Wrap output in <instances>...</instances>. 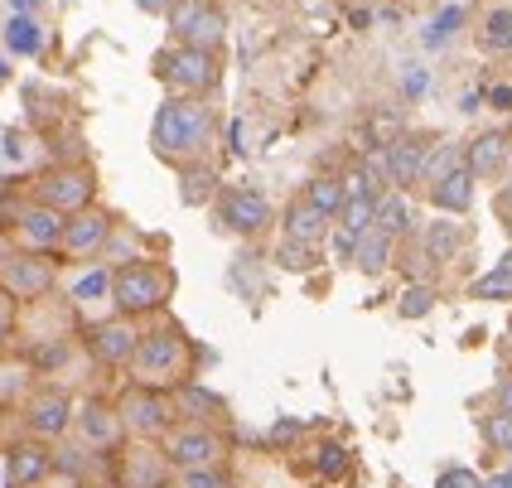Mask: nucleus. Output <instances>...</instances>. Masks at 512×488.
<instances>
[{"label":"nucleus","instance_id":"obj_1","mask_svg":"<svg viewBox=\"0 0 512 488\" xmlns=\"http://www.w3.org/2000/svg\"><path fill=\"white\" fill-rule=\"evenodd\" d=\"M213 136V112H208V102L203 97H165L160 102V112L150 121V150L160 155V160H170V165H184V160H194L203 145Z\"/></svg>","mask_w":512,"mask_h":488},{"label":"nucleus","instance_id":"obj_2","mask_svg":"<svg viewBox=\"0 0 512 488\" xmlns=\"http://www.w3.org/2000/svg\"><path fill=\"white\" fill-rule=\"evenodd\" d=\"M170 295H174V271L165 266V261L131 257V261H121V266L112 271V305L126 319L160 310Z\"/></svg>","mask_w":512,"mask_h":488},{"label":"nucleus","instance_id":"obj_3","mask_svg":"<svg viewBox=\"0 0 512 488\" xmlns=\"http://www.w3.org/2000/svg\"><path fill=\"white\" fill-rule=\"evenodd\" d=\"M155 73L174 97H208L218 87V54L194 49V44H174L165 54H155Z\"/></svg>","mask_w":512,"mask_h":488},{"label":"nucleus","instance_id":"obj_4","mask_svg":"<svg viewBox=\"0 0 512 488\" xmlns=\"http://www.w3.org/2000/svg\"><path fill=\"white\" fill-rule=\"evenodd\" d=\"M184 358H189V344L174 334V329H155V334H141L136 339V353H131V373L145 387H170L174 377L184 373Z\"/></svg>","mask_w":512,"mask_h":488},{"label":"nucleus","instance_id":"obj_5","mask_svg":"<svg viewBox=\"0 0 512 488\" xmlns=\"http://www.w3.org/2000/svg\"><path fill=\"white\" fill-rule=\"evenodd\" d=\"M34 199L58 208L63 218H73V213L92 208V199H97V174L87 170V165H54L49 174H39Z\"/></svg>","mask_w":512,"mask_h":488},{"label":"nucleus","instance_id":"obj_6","mask_svg":"<svg viewBox=\"0 0 512 488\" xmlns=\"http://www.w3.org/2000/svg\"><path fill=\"white\" fill-rule=\"evenodd\" d=\"M116 411H121L126 435H136V440H160V435L174 426V402L160 387H145V382H136V387L116 402Z\"/></svg>","mask_w":512,"mask_h":488},{"label":"nucleus","instance_id":"obj_7","mask_svg":"<svg viewBox=\"0 0 512 488\" xmlns=\"http://www.w3.org/2000/svg\"><path fill=\"white\" fill-rule=\"evenodd\" d=\"M218 223L237 237H256L276 223V208L261 189H247V184H232V189H218Z\"/></svg>","mask_w":512,"mask_h":488},{"label":"nucleus","instance_id":"obj_8","mask_svg":"<svg viewBox=\"0 0 512 488\" xmlns=\"http://www.w3.org/2000/svg\"><path fill=\"white\" fill-rule=\"evenodd\" d=\"M0 286L10 290L15 300H39L54 290V261L49 252H10L0 266Z\"/></svg>","mask_w":512,"mask_h":488},{"label":"nucleus","instance_id":"obj_9","mask_svg":"<svg viewBox=\"0 0 512 488\" xmlns=\"http://www.w3.org/2000/svg\"><path fill=\"white\" fill-rule=\"evenodd\" d=\"M165 455H170L174 469H208V464H223L228 445H223V435H213L208 426L189 421L184 431H174L165 440Z\"/></svg>","mask_w":512,"mask_h":488},{"label":"nucleus","instance_id":"obj_10","mask_svg":"<svg viewBox=\"0 0 512 488\" xmlns=\"http://www.w3.org/2000/svg\"><path fill=\"white\" fill-rule=\"evenodd\" d=\"M63 213L49 208V203H25V208H15V237H20V247L25 252H58L63 247Z\"/></svg>","mask_w":512,"mask_h":488},{"label":"nucleus","instance_id":"obj_11","mask_svg":"<svg viewBox=\"0 0 512 488\" xmlns=\"http://www.w3.org/2000/svg\"><path fill=\"white\" fill-rule=\"evenodd\" d=\"M508 160H512V126H493V131H479L474 141L464 145V165L474 170V179H484V184L503 179Z\"/></svg>","mask_w":512,"mask_h":488},{"label":"nucleus","instance_id":"obj_12","mask_svg":"<svg viewBox=\"0 0 512 488\" xmlns=\"http://www.w3.org/2000/svg\"><path fill=\"white\" fill-rule=\"evenodd\" d=\"M136 329H131V319L116 315V319H102V324H92L87 329V348L97 353V363H107V368H131V353H136Z\"/></svg>","mask_w":512,"mask_h":488},{"label":"nucleus","instance_id":"obj_13","mask_svg":"<svg viewBox=\"0 0 512 488\" xmlns=\"http://www.w3.org/2000/svg\"><path fill=\"white\" fill-rule=\"evenodd\" d=\"M107 242H112V213H102V208H83L63 223V252L68 257H92Z\"/></svg>","mask_w":512,"mask_h":488},{"label":"nucleus","instance_id":"obj_14","mask_svg":"<svg viewBox=\"0 0 512 488\" xmlns=\"http://www.w3.org/2000/svg\"><path fill=\"white\" fill-rule=\"evenodd\" d=\"M474 184H479V179H474V170H469V165H455L445 179H435V184H430L426 199H430V208L464 218V213L474 208Z\"/></svg>","mask_w":512,"mask_h":488},{"label":"nucleus","instance_id":"obj_15","mask_svg":"<svg viewBox=\"0 0 512 488\" xmlns=\"http://www.w3.org/2000/svg\"><path fill=\"white\" fill-rule=\"evenodd\" d=\"M73 421H78V435H83L87 450H112L116 440L126 435V426H121V411H112L107 402H87Z\"/></svg>","mask_w":512,"mask_h":488},{"label":"nucleus","instance_id":"obj_16","mask_svg":"<svg viewBox=\"0 0 512 488\" xmlns=\"http://www.w3.org/2000/svg\"><path fill=\"white\" fill-rule=\"evenodd\" d=\"M426 155H430V145L421 141V136H406V131H401L397 141H387V160H392V184H397L401 194L421 184Z\"/></svg>","mask_w":512,"mask_h":488},{"label":"nucleus","instance_id":"obj_17","mask_svg":"<svg viewBox=\"0 0 512 488\" xmlns=\"http://www.w3.org/2000/svg\"><path fill=\"white\" fill-rule=\"evenodd\" d=\"M464 242H469V232H464V223H459L455 213H440V218L426 223V232H421V252H426V261H435V266L455 261L459 252H464Z\"/></svg>","mask_w":512,"mask_h":488},{"label":"nucleus","instance_id":"obj_18","mask_svg":"<svg viewBox=\"0 0 512 488\" xmlns=\"http://www.w3.org/2000/svg\"><path fill=\"white\" fill-rule=\"evenodd\" d=\"M54 474V455L44 445H15L5 455V488H34Z\"/></svg>","mask_w":512,"mask_h":488},{"label":"nucleus","instance_id":"obj_19","mask_svg":"<svg viewBox=\"0 0 512 488\" xmlns=\"http://www.w3.org/2000/svg\"><path fill=\"white\" fill-rule=\"evenodd\" d=\"M29 431L39 435V440H58V435L73 426V402L63 397V392H39L34 402H29Z\"/></svg>","mask_w":512,"mask_h":488},{"label":"nucleus","instance_id":"obj_20","mask_svg":"<svg viewBox=\"0 0 512 488\" xmlns=\"http://www.w3.org/2000/svg\"><path fill=\"white\" fill-rule=\"evenodd\" d=\"M329 223H334V218H329L324 208H314L305 194L285 208V237H295V242H310V247H319V242L329 237Z\"/></svg>","mask_w":512,"mask_h":488},{"label":"nucleus","instance_id":"obj_21","mask_svg":"<svg viewBox=\"0 0 512 488\" xmlns=\"http://www.w3.org/2000/svg\"><path fill=\"white\" fill-rule=\"evenodd\" d=\"M170 455L165 450H131L126 455V479L121 488H165L170 484Z\"/></svg>","mask_w":512,"mask_h":488},{"label":"nucleus","instance_id":"obj_22","mask_svg":"<svg viewBox=\"0 0 512 488\" xmlns=\"http://www.w3.org/2000/svg\"><path fill=\"white\" fill-rule=\"evenodd\" d=\"M174 406L189 416V421H199V426H208V421H218L228 406H223V397L213 392V387H203V382H179V392H174Z\"/></svg>","mask_w":512,"mask_h":488},{"label":"nucleus","instance_id":"obj_23","mask_svg":"<svg viewBox=\"0 0 512 488\" xmlns=\"http://www.w3.org/2000/svg\"><path fill=\"white\" fill-rule=\"evenodd\" d=\"M392 247H397V237H387L382 228H368L358 237V247H353V266L363 276H382L392 266Z\"/></svg>","mask_w":512,"mask_h":488},{"label":"nucleus","instance_id":"obj_24","mask_svg":"<svg viewBox=\"0 0 512 488\" xmlns=\"http://www.w3.org/2000/svg\"><path fill=\"white\" fill-rule=\"evenodd\" d=\"M179 199L189 203V208L213 203L218 199V170H213V165H194V160H184V165H179Z\"/></svg>","mask_w":512,"mask_h":488},{"label":"nucleus","instance_id":"obj_25","mask_svg":"<svg viewBox=\"0 0 512 488\" xmlns=\"http://www.w3.org/2000/svg\"><path fill=\"white\" fill-rule=\"evenodd\" d=\"M372 228H382L387 237H406V232L416 228V213H411V203H406L401 189L377 194V218H372Z\"/></svg>","mask_w":512,"mask_h":488},{"label":"nucleus","instance_id":"obj_26","mask_svg":"<svg viewBox=\"0 0 512 488\" xmlns=\"http://www.w3.org/2000/svg\"><path fill=\"white\" fill-rule=\"evenodd\" d=\"M0 34H5V49L10 54H20V58L44 54V25H39V15H10Z\"/></svg>","mask_w":512,"mask_h":488},{"label":"nucleus","instance_id":"obj_27","mask_svg":"<svg viewBox=\"0 0 512 488\" xmlns=\"http://www.w3.org/2000/svg\"><path fill=\"white\" fill-rule=\"evenodd\" d=\"M223 39H228V15H223L218 5H208L199 20H194V29H189V39H184V44H194V49H208V54H218V49H223Z\"/></svg>","mask_w":512,"mask_h":488},{"label":"nucleus","instance_id":"obj_28","mask_svg":"<svg viewBox=\"0 0 512 488\" xmlns=\"http://www.w3.org/2000/svg\"><path fill=\"white\" fill-rule=\"evenodd\" d=\"M479 49L484 54H512V10L498 5L484 15V29H479Z\"/></svg>","mask_w":512,"mask_h":488},{"label":"nucleus","instance_id":"obj_29","mask_svg":"<svg viewBox=\"0 0 512 488\" xmlns=\"http://www.w3.org/2000/svg\"><path fill=\"white\" fill-rule=\"evenodd\" d=\"M469 295H474V300H512V252H503L498 266L484 271V276L469 286Z\"/></svg>","mask_w":512,"mask_h":488},{"label":"nucleus","instance_id":"obj_30","mask_svg":"<svg viewBox=\"0 0 512 488\" xmlns=\"http://www.w3.org/2000/svg\"><path fill=\"white\" fill-rule=\"evenodd\" d=\"M372 218H377V194H348L339 208V228L353 232V237H363L372 228Z\"/></svg>","mask_w":512,"mask_h":488},{"label":"nucleus","instance_id":"obj_31","mask_svg":"<svg viewBox=\"0 0 512 488\" xmlns=\"http://www.w3.org/2000/svg\"><path fill=\"white\" fill-rule=\"evenodd\" d=\"M305 199L314 203V208H324L329 218H339L343 199H348V189H343V179H334V174H314L310 184H305Z\"/></svg>","mask_w":512,"mask_h":488},{"label":"nucleus","instance_id":"obj_32","mask_svg":"<svg viewBox=\"0 0 512 488\" xmlns=\"http://www.w3.org/2000/svg\"><path fill=\"white\" fill-rule=\"evenodd\" d=\"M455 165H464V145L455 141H440V145H430V155H426V170H421V184H435V179H445V174L455 170Z\"/></svg>","mask_w":512,"mask_h":488},{"label":"nucleus","instance_id":"obj_33","mask_svg":"<svg viewBox=\"0 0 512 488\" xmlns=\"http://www.w3.org/2000/svg\"><path fill=\"white\" fill-rule=\"evenodd\" d=\"M203 10H208V0H174L170 15H165V25H170L174 44H184L189 39V29H194V20H199Z\"/></svg>","mask_w":512,"mask_h":488},{"label":"nucleus","instance_id":"obj_34","mask_svg":"<svg viewBox=\"0 0 512 488\" xmlns=\"http://www.w3.org/2000/svg\"><path fill=\"white\" fill-rule=\"evenodd\" d=\"M276 261H281L285 271H314V266H319V247H310V242H295V237H285L281 247H276Z\"/></svg>","mask_w":512,"mask_h":488},{"label":"nucleus","instance_id":"obj_35","mask_svg":"<svg viewBox=\"0 0 512 488\" xmlns=\"http://www.w3.org/2000/svg\"><path fill=\"white\" fill-rule=\"evenodd\" d=\"M464 25V5H445L435 20H430V29H426V44L430 49H440V44H450L455 39V29Z\"/></svg>","mask_w":512,"mask_h":488},{"label":"nucleus","instance_id":"obj_36","mask_svg":"<svg viewBox=\"0 0 512 488\" xmlns=\"http://www.w3.org/2000/svg\"><path fill=\"white\" fill-rule=\"evenodd\" d=\"M435 310V286H406L397 300V315L401 319H426Z\"/></svg>","mask_w":512,"mask_h":488},{"label":"nucleus","instance_id":"obj_37","mask_svg":"<svg viewBox=\"0 0 512 488\" xmlns=\"http://www.w3.org/2000/svg\"><path fill=\"white\" fill-rule=\"evenodd\" d=\"M102 295H112V271H87L73 281V300L87 305V300H102Z\"/></svg>","mask_w":512,"mask_h":488},{"label":"nucleus","instance_id":"obj_38","mask_svg":"<svg viewBox=\"0 0 512 488\" xmlns=\"http://www.w3.org/2000/svg\"><path fill=\"white\" fill-rule=\"evenodd\" d=\"M179 484L184 488H228L223 464H208V469H179Z\"/></svg>","mask_w":512,"mask_h":488},{"label":"nucleus","instance_id":"obj_39","mask_svg":"<svg viewBox=\"0 0 512 488\" xmlns=\"http://www.w3.org/2000/svg\"><path fill=\"white\" fill-rule=\"evenodd\" d=\"M54 469H58V474L83 479V474H87V445H63V450H54Z\"/></svg>","mask_w":512,"mask_h":488},{"label":"nucleus","instance_id":"obj_40","mask_svg":"<svg viewBox=\"0 0 512 488\" xmlns=\"http://www.w3.org/2000/svg\"><path fill=\"white\" fill-rule=\"evenodd\" d=\"M314 464H319V474L339 479L343 469H348V450H343V445H319V455H314Z\"/></svg>","mask_w":512,"mask_h":488},{"label":"nucleus","instance_id":"obj_41","mask_svg":"<svg viewBox=\"0 0 512 488\" xmlns=\"http://www.w3.org/2000/svg\"><path fill=\"white\" fill-rule=\"evenodd\" d=\"M435 488H484V479H479L474 469H464V464H455V469H445V474L435 479Z\"/></svg>","mask_w":512,"mask_h":488},{"label":"nucleus","instance_id":"obj_42","mask_svg":"<svg viewBox=\"0 0 512 488\" xmlns=\"http://www.w3.org/2000/svg\"><path fill=\"white\" fill-rule=\"evenodd\" d=\"M493 208H498V223L512 232V184H503L498 189V199H493Z\"/></svg>","mask_w":512,"mask_h":488},{"label":"nucleus","instance_id":"obj_43","mask_svg":"<svg viewBox=\"0 0 512 488\" xmlns=\"http://www.w3.org/2000/svg\"><path fill=\"white\" fill-rule=\"evenodd\" d=\"M498 416H503V421L512 426V377L503 382V387H498Z\"/></svg>","mask_w":512,"mask_h":488},{"label":"nucleus","instance_id":"obj_44","mask_svg":"<svg viewBox=\"0 0 512 488\" xmlns=\"http://www.w3.org/2000/svg\"><path fill=\"white\" fill-rule=\"evenodd\" d=\"M488 102H493L498 112H512V87H488Z\"/></svg>","mask_w":512,"mask_h":488},{"label":"nucleus","instance_id":"obj_45","mask_svg":"<svg viewBox=\"0 0 512 488\" xmlns=\"http://www.w3.org/2000/svg\"><path fill=\"white\" fill-rule=\"evenodd\" d=\"M295 435H300V421H276L271 440H276V445H285V440H295Z\"/></svg>","mask_w":512,"mask_h":488},{"label":"nucleus","instance_id":"obj_46","mask_svg":"<svg viewBox=\"0 0 512 488\" xmlns=\"http://www.w3.org/2000/svg\"><path fill=\"white\" fill-rule=\"evenodd\" d=\"M170 5L174 0H136V10H141V15H170Z\"/></svg>","mask_w":512,"mask_h":488},{"label":"nucleus","instance_id":"obj_47","mask_svg":"<svg viewBox=\"0 0 512 488\" xmlns=\"http://www.w3.org/2000/svg\"><path fill=\"white\" fill-rule=\"evenodd\" d=\"M488 440H498V445H508V421L498 416V421H488Z\"/></svg>","mask_w":512,"mask_h":488},{"label":"nucleus","instance_id":"obj_48","mask_svg":"<svg viewBox=\"0 0 512 488\" xmlns=\"http://www.w3.org/2000/svg\"><path fill=\"white\" fill-rule=\"evenodd\" d=\"M10 329H15V319H10V310L0 305V348L10 344Z\"/></svg>","mask_w":512,"mask_h":488},{"label":"nucleus","instance_id":"obj_49","mask_svg":"<svg viewBox=\"0 0 512 488\" xmlns=\"http://www.w3.org/2000/svg\"><path fill=\"white\" fill-rule=\"evenodd\" d=\"M484 488H512V469H503V474H493V479H484Z\"/></svg>","mask_w":512,"mask_h":488},{"label":"nucleus","instance_id":"obj_50","mask_svg":"<svg viewBox=\"0 0 512 488\" xmlns=\"http://www.w3.org/2000/svg\"><path fill=\"white\" fill-rule=\"evenodd\" d=\"M10 5H15V15H34L39 10V0H10Z\"/></svg>","mask_w":512,"mask_h":488},{"label":"nucleus","instance_id":"obj_51","mask_svg":"<svg viewBox=\"0 0 512 488\" xmlns=\"http://www.w3.org/2000/svg\"><path fill=\"white\" fill-rule=\"evenodd\" d=\"M5 83H10V58L0 54V87H5Z\"/></svg>","mask_w":512,"mask_h":488},{"label":"nucleus","instance_id":"obj_52","mask_svg":"<svg viewBox=\"0 0 512 488\" xmlns=\"http://www.w3.org/2000/svg\"><path fill=\"white\" fill-rule=\"evenodd\" d=\"M5 257H10V247H5V237H0V266H5Z\"/></svg>","mask_w":512,"mask_h":488},{"label":"nucleus","instance_id":"obj_53","mask_svg":"<svg viewBox=\"0 0 512 488\" xmlns=\"http://www.w3.org/2000/svg\"><path fill=\"white\" fill-rule=\"evenodd\" d=\"M92 488H116V484H92Z\"/></svg>","mask_w":512,"mask_h":488},{"label":"nucleus","instance_id":"obj_54","mask_svg":"<svg viewBox=\"0 0 512 488\" xmlns=\"http://www.w3.org/2000/svg\"><path fill=\"white\" fill-rule=\"evenodd\" d=\"M165 488H184V484H165Z\"/></svg>","mask_w":512,"mask_h":488}]
</instances>
